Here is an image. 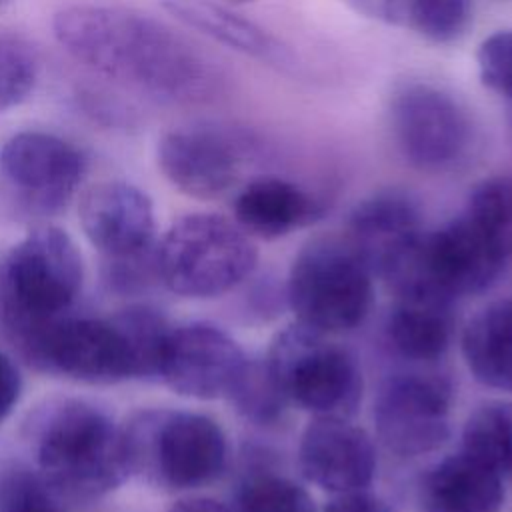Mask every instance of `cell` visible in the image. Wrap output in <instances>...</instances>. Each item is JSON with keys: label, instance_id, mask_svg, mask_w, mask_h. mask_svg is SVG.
Wrapping results in <instances>:
<instances>
[{"label": "cell", "instance_id": "obj_2", "mask_svg": "<svg viewBox=\"0 0 512 512\" xmlns=\"http://www.w3.org/2000/svg\"><path fill=\"white\" fill-rule=\"evenodd\" d=\"M38 474L66 500H94L128 476L122 428L98 406L60 400L30 424Z\"/></svg>", "mask_w": 512, "mask_h": 512}, {"label": "cell", "instance_id": "obj_36", "mask_svg": "<svg viewBox=\"0 0 512 512\" xmlns=\"http://www.w3.org/2000/svg\"><path fill=\"white\" fill-rule=\"evenodd\" d=\"M6 2H8V0H0V8H2Z\"/></svg>", "mask_w": 512, "mask_h": 512}, {"label": "cell", "instance_id": "obj_22", "mask_svg": "<svg viewBox=\"0 0 512 512\" xmlns=\"http://www.w3.org/2000/svg\"><path fill=\"white\" fill-rule=\"evenodd\" d=\"M462 352L478 382L512 392V300L486 306L466 324Z\"/></svg>", "mask_w": 512, "mask_h": 512}, {"label": "cell", "instance_id": "obj_26", "mask_svg": "<svg viewBox=\"0 0 512 512\" xmlns=\"http://www.w3.org/2000/svg\"><path fill=\"white\" fill-rule=\"evenodd\" d=\"M114 316L130 340L136 360V378L160 380L162 354L172 326L150 306H130Z\"/></svg>", "mask_w": 512, "mask_h": 512}, {"label": "cell", "instance_id": "obj_34", "mask_svg": "<svg viewBox=\"0 0 512 512\" xmlns=\"http://www.w3.org/2000/svg\"><path fill=\"white\" fill-rule=\"evenodd\" d=\"M168 512H230L222 502L212 498H186L176 502Z\"/></svg>", "mask_w": 512, "mask_h": 512}, {"label": "cell", "instance_id": "obj_23", "mask_svg": "<svg viewBox=\"0 0 512 512\" xmlns=\"http://www.w3.org/2000/svg\"><path fill=\"white\" fill-rule=\"evenodd\" d=\"M472 0H384L382 20L406 26L418 36L446 44L468 28Z\"/></svg>", "mask_w": 512, "mask_h": 512}, {"label": "cell", "instance_id": "obj_20", "mask_svg": "<svg viewBox=\"0 0 512 512\" xmlns=\"http://www.w3.org/2000/svg\"><path fill=\"white\" fill-rule=\"evenodd\" d=\"M424 496L430 512H500L504 486L498 472L460 452L430 470Z\"/></svg>", "mask_w": 512, "mask_h": 512}, {"label": "cell", "instance_id": "obj_15", "mask_svg": "<svg viewBox=\"0 0 512 512\" xmlns=\"http://www.w3.org/2000/svg\"><path fill=\"white\" fill-rule=\"evenodd\" d=\"M80 224L104 260L156 252V218L150 196L122 180L98 182L80 200Z\"/></svg>", "mask_w": 512, "mask_h": 512}, {"label": "cell", "instance_id": "obj_14", "mask_svg": "<svg viewBox=\"0 0 512 512\" xmlns=\"http://www.w3.org/2000/svg\"><path fill=\"white\" fill-rule=\"evenodd\" d=\"M158 166L180 192L210 200L228 192L242 170V146L226 130L208 124L182 126L158 142Z\"/></svg>", "mask_w": 512, "mask_h": 512}, {"label": "cell", "instance_id": "obj_5", "mask_svg": "<svg viewBox=\"0 0 512 512\" xmlns=\"http://www.w3.org/2000/svg\"><path fill=\"white\" fill-rule=\"evenodd\" d=\"M258 252L250 236L220 214H186L156 248L158 280L188 298L220 296L250 276Z\"/></svg>", "mask_w": 512, "mask_h": 512}, {"label": "cell", "instance_id": "obj_16", "mask_svg": "<svg viewBox=\"0 0 512 512\" xmlns=\"http://www.w3.org/2000/svg\"><path fill=\"white\" fill-rule=\"evenodd\" d=\"M298 464L314 486L344 494L370 486L376 452L372 438L348 418L314 416L300 438Z\"/></svg>", "mask_w": 512, "mask_h": 512}, {"label": "cell", "instance_id": "obj_11", "mask_svg": "<svg viewBox=\"0 0 512 512\" xmlns=\"http://www.w3.org/2000/svg\"><path fill=\"white\" fill-rule=\"evenodd\" d=\"M86 172L84 154L68 140L42 130L12 134L0 148V174L32 212L62 210Z\"/></svg>", "mask_w": 512, "mask_h": 512}, {"label": "cell", "instance_id": "obj_3", "mask_svg": "<svg viewBox=\"0 0 512 512\" xmlns=\"http://www.w3.org/2000/svg\"><path fill=\"white\" fill-rule=\"evenodd\" d=\"M82 276V256L58 226H38L10 250L0 274V318L18 352L68 316Z\"/></svg>", "mask_w": 512, "mask_h": 512}, {"label": "cell", "instance_id": "obj_27", "mask_svg": "<svg viewBox=\"0 0 512 512\" xmlns=\"http://www.w3.org/2000/svg\"><path fill=\"white\" fill-rule=\"evenodd\" d=\"M62 500L32 468L16 466L0 480V512H64Z\"/></svg>", "mask_w": 512, "mask_h": 512}, {"label": "cell", "instance_id": "obj_19", "mask_svg": "<svg viewBox=\"0 0 512 512\" xmlns=\"http://www.w3.org/2000/svg\"><path fill=\"white\" fill-rule=\"evenodd\" d=\"M162 6L184 26L198 30L218 44L282 70L294 66L288 46L218 0H162Z\"/></svg>", "mask_w": 512, "mask_h": 512}, {"label": "cell", "instance_id": "obj_29", "mask_svg": "<svg viewBox=\"0 0 512 512\" xmlns=\"http://www.w3.org/2000/svg\"><path fill=\"white\" fill-rule=\"evenodd\" d=\"M38 80L34 52L18 38L0 32V112L30 96Z\"/></svg>", "mask_w": 512, "mask_h": 512}, {"label": "cell", "instance_id": "obj_25", "mask_svg": "<svg viewBox=\"0 0 512 512\" xmlns=\"http://www.w3.org/2000/svg\"><path fill=\"white\" fill-rule=\"evenodd\" d=\"M464 214L506 260L512 256V176H492L480 182Z\"/></svg>", "mask_w": 512, "mask_h": 512}, {"label": "cell", "instance_id": "obj_4", "mask_svg": "<svg viewBox=\"0 0 512 512\" xmlns=\"http://www.w3.org/2000/svg\"><path fill=\"white\" fill-rule=\"evenodd\" d=\"M130 474L168 490L210 484L226 464V436L208 416L144 410L122 426Z\"/></svg>", "mask_w": 512, "mask_h": 512}, {"label": "cell", "instance_id": "obj_10", "mask_svg": "<svg viewBox=\"0 0 512 512\" xmlns=\"http://www.w3.org/2000/svg\"><path fill=\"white\" fill-rule=\"evenodd\" d=\"M390 128L400 154L426 172L454 168L472 146L466 110L444 90L422 82L404 84L394 92Z\"/></svg>", "mask_w": 512, "mask_h": 512}, {"label": "cell", "instance_id": "obj_6", "mask_svg": "<svg viewBox=\"0 0 512 512\" xmlns=\"http://www.w3.org/2000/svg\"><path fill=\"white\" fill-rule=\"evenodd\" d=\"M264 364L284 400L314 416L350 418L362 400V372L354 356L300 322L274 336Z\"/></svg>", "mask_w": 512, "mask_h": 512}, {"label": "cell", "instance_id": "obj_31", "mask_svg": "<svg viewBox=\"0 0 512 512\" xmlns=\"http://www.w3.org/2000/svg\"><path fill=\"white\" fill-rule=\"evenodd\" d=\"M480 82L494 94L512 100V28L486 36L476 50Z\"/></svg>", "mask_w": 512, "mask_h": 512}, {"label": "cell", "instance_id": "obj_12", "mask_svg": "<svg viewBox=\"0 0 512 512\" xmlns=\"http://www.w3.org/2000/svg\"><path fill=\"white\" fill-rule=\"evenodd\" d=\"M450 388L430 374L390 378L374 404L380 442L394 454L420 456L438 450L450 436Z\"/></svg>", "mask_w": 512, "mask_h": 512}, {"label": "cell", "instance_id": "obj_17", "mask_svg": "<svg viewBox=\"0 0 512 512\" xmlns=\"http://www.w3.org/2000/svg\"><path fill=\"white\" fill-rule=\"evenodd\" d=\"M424 236L418 208L398 192H380L360 202L348 224V242L372 274L392 280Z\"/></svg>", "mask_w": 512, "mask_h": 512}, {"label": "cell", "instance_id": "obj_30", "mask_svg": "<svg viewBox=\"0 0 512 512\" xmlns=\"http://www.w3.org/2000/svg\"><path fill=\"white\" fill-rule=\"evenodd\" d=\"M228 400L238 408L240 414L258 422L274 420L286 404L284 396L274 386L266 364L256 360H248Z\"/></svg>", "mask_w": 512, "mask_h": 512}, {"label": "cell", "instance_id": "obj_28", "mask_svg": "<svg viewBox=\"0 0 512 512\" xmlns=\"http://www.w3.org/2000/svg\"><path fill=\"white\" fill-rule=\"evenodd\" d=\"M240 512H316L312 496L284 476L252 478L240 492Z\"/></svg>", "mask_w": 512, "mask_h": 512}, {"label": "cell", "instance_id": "obj_1", "mask_svg": "<svg viewBox=\"0 0 512 512\" xmlns=\"http://www.w3.org/2000/svg\"><path fill=\"white\" fill-rule=\"evenodd\" d=\"M60 46L98 74L160 102H196L214 88L210 62L164 22L124 6L74 4L52 22Z\"/></svg>", "mask_w": 512, "mask_h": 512}, {"label": "cell", "instance_id": "obj_35", "mask_svg": "<svg viewBox=\"0 0 512 512\" xmlns=\"http://www.w3.org/2000/svg\"><path fill=\"white\" fill-rule=\"evenodd\" d=\"M224 2H230V4H246V2H254V0H224Z\"/></svg>", "mask_w": 512, "mask_h": 512}, {"label": "cell", "instance_id": "obj_9", "mask_svg": "<svg viewBox=\"0 0 512 512\" xmlns=\"http://www.w3.org/2000/svg\"><path fill=\"white\" fill-rule=\"evenodd\" d=\"M20 356L40 372L88 384H116L136 378L130 340L112 318L64 316L44 328Z\"/></svg>", "mask_w": 512, "mask_h": 512}, {"label": "cell", "instance_id": "obj_7", "mask_svg": "<svg viewBox=\"0 0 512 512\" xmlns=\"http://www.w3.org/2000/svg\"><path fill=\"white\" fill-rule=\"evenodd\" d=\"M372 270L348 238H316L292 262L288 302L296 322L324 334L364 320L372 304Z\"/></svg>", "mask_w": 512, "mask_h": 512}, {"label": "cell", "instance_id": "obj_18", "mask_svg": "<svg viewBox=\"0 0 512 512\" xmlns=\"http://www.w3.org/2000/svg\"><path fill=\"white\" fill-rule=\"evenodd\" d=\"M320 210V204L306 190L278 176L250 180L234 200L236 224L248 236L264 240L308 226L320 216Z\"/></svg>", "mask_w": 512, "mask_h": 512}, {"label": "cell", "instance_id": "obj_24", "mask_svg": "<svg viewBox=\"0 0 512 512\" xmlns=\"http://www.w3.org/2000/svg\"><path fill=\"white\" fill-rule=\"evenodd\" d=\"M462 452L500 476L512 474V404L492 402L478 408L464 424Z\"/></svg>", "mask_w": 512, "mask_h": 512}, {"label": "cell", "instance_id": "obj_33", "mask_svg": "<svg viewBox=\"0 0 512 512\" xmlns=\"http://www.w3.org/2000/svg\"><path fill=\"white\" fill-rule=\"evenodd\" d=\"M324 512H390V508L378 496L366 490H354L336 494V498L324 508Z\"/></svg>", "mask_w": 512, "mask_h": 512}, {"label": "cell", "instance_id": "obj_32", "mask_svg": "<svg viewBox=\"0 0 512 512\" xmlns=\"http://www.w3.org/2000/svg\"><path fill=\"white\" fill-rule=\"evenodd\" d=\"M22 378L14 362L0 352V422L12 412L20 398Z\"/></svg>", "mask_w": 512, "mask_h": 512}, {"label": "cell", "instance_id": "obj_13", "mask_svg": "<svg viewBox=\"0 0 512 512\" xmlns=\"http://www.w3.org/2000/svg\"><path fill=\"white\" fill-rule=\"evenodd\" d=\"M246 364V354L230 334L214 324L190 322L170 328L160 380L188 398H228Z\"/></svg>", "mask_w": 512, "mask_h": 512}, {"label": "cell", "instance_id": "obj_21", "mask_svg": "<svg viewBox=\"0 0 512 512\" xmlns=\"http://www.w3.org/2000/svg\"><path fill=\"white\" fill-rule=\"evenodd\" d=\"M450 302L426 292L398 294V304L388 324L396 350L412 360L442 356L452 336Z\"/></svg>", "mask_w": 512, "mask_h": 512}, {"label": "cell", "instance_id": "obj_8", "mask_svg": "<svg viewBox=\"0 0 512 512\" xmlns=\"http://www.w3.org/2000/svg\"><path fill=\"white\" fill-rule=\"evenodd\" d=\"M506 258L466 216L422 236L416 252L390 280L398 294L426 292L458 298L488 288Z\"/></svg>", "mask_w": 512, "mask_h": 512}]
</instances>
